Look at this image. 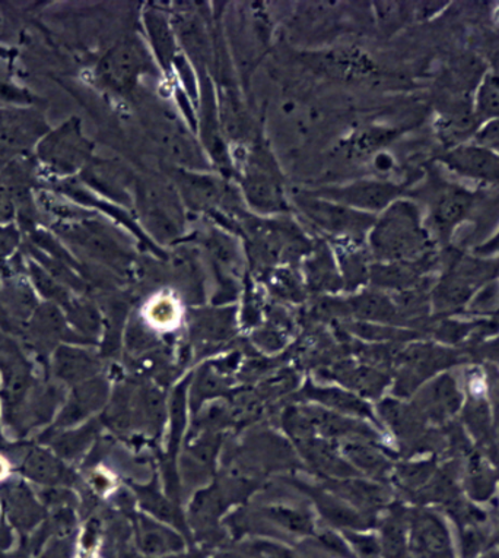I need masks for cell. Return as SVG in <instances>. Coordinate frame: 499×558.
Listing matches in <instances>:
<instances>
[{"mask_svg": "<svg viewBox=\"0 0 499 558\" xmlns=\"http://www.w3.org/2000/svg\"><path fill=\"white\" fill-rule=\"evenodd\" d=\"M437 290V303L442 306H459L471 295V286L462 277L447 278Z\"/></svg>", "mask_w": 499, "mask_h": 558, "instance_id": "6", "label": "cell"}, {"mask_svg": "<svg viewBox=\"0 0 499 558\" xmlns=\"http://www.w3.org/2000/svg\"><path fill=\"white\" fill-rule=\"evenodd\" d=\"M482 558H499V551L498 553H490L489 556L482 557Z\"/></svg>", "mask_w": 499, "mask_h": 558, "instance_id": "9", "label": "cell"}, {"mask_svg": "<svg viewBox=\"0 0 499 558\" xmlns=\"http://www.w3.org/2000/svg\"><path fill=\"white\" fill-rule=\"evenodd\" d=\"M378 231L381 247L398 256H418L427 252L431 243L421 226L418 209L411 204L393 206Z\"/></svg>", "mask_w": 499, "mask_h": 558, "instance_id": "1", "label": "cell"}, {"mask_svg": "<svg viewBox=\"0 0 499 558\" xmlns=\"http://www.w3.org/2000/svg\"><path fill=\"white\" fill-rule=\"evenodd\" d=\"M476 141L482 147L488 148L499 156V119L490 120L480 131H477Z\"/></svg>", "mask_w": 499, "mask_h": 558, "instance_id": "7", "label": "cell"}, {"mask_svg": "<svg viewBox=\"0 0 499 558\" xmlns=\"http://www.w3.org/2000/svg\"><path fill=\"white\" fill-rule=\"evenodd\" d=\"M473 109L479 123L499 119V74L488 72L482 76L475 94Z\"/></svg>", "mask_w": 499, "mask_h": 558, "instance_id": "5", "label": "cell"}, {"mask_svg": "<svg viewBox=\"0 0 499 558\" xmlns=\"http://www.w3.org/2000/svg\"><path fill=\"white\" fill-rule=\"evenodd\" d=\"M475 196L462 187H447L437 196L433 209L434 226L441 238L449 239L459 222L471 213Z\"/></svg>", "mask_w": 499, "mask_h": 558, "instance_id": "4", "label": "cell"}, {"mask_svg": "<svg viewBox=\"0 0 499 558\" xmlns=\"http://www.w3.org/2000/svg\"><path fill=\"white\" fill-rule=\"evenodd\" d=\"M411 549L416 558H455L449 531L440 518L421 513L413 519Z\"/></svg>", "mask_w": 499, "mask_h": 558, "instance_id": "3", "label": "cell"}, {"mask_svg": "<svg viewBox=\"0 0 499 558\" xmlns=\"http://www.w3.org/2000/svg\"><path fill=\"white\" fill-rule=\"evenodd\" d=\"M442 162L451 171L464 175V178L498 184L499 186V156L479 144H463L450 149L442 157Z\"/></svg>", "mask_w": 499, "mask_h": 558, "instance_id": "2", "label": "cell"}, {"mask_svg": "<svg viewBox=\"0 0 499 558\" xmlns=\"http://www.w3.org/2000/svg\"><path fill=\"white\" fill-rule=\"evenodd\" d=\"M490 247V251H495V248H498L499 247V235H497V238H495L492 240V242H490L488 244V246H485L484 247V251H488V248Z\"/></svg>", "mask_w": 499, "mask_h": 558, "instance_id": "8", "label": "cell"}]
</instances>
